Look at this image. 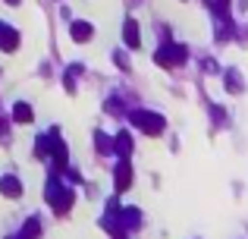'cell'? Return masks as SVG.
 Instances as JSON below:
<instances>
[{
	"label": "cell",
	"mask_w": 248,
	"mask_h": 239,
	"mask_svg": "<svg viewBox=\"0 0 248 239\" xmlns=\"http://www.w3.org/2000/svg\"><path fill=\"white\" fill-rule=\"evenodd\" d=\"M132 123L148 135H160L164 132V117L160 113H151V111H135L132 113Z\"/></svg>",
	"instance_id": "cell-1"
},
{
	"label": "cell",
	"mask_w": 248,
	"mask_h": 239,
	"mask_svg": "<svg viewBox=\"0 0 248 239\" xmlns=\"http://www.w3.org/2000/svg\"><path fill=\"white\" fill-rule=\"evenodd\" d=\"M47 202H50V208H54L57 214H66L69 205H73V192L69 189H54V186H50L47 189Z\"/></svg>",
	"instance_id": "cell-2"
},
{
	"label": "cell",
	"mask_w": 248,
	"mask_h": 239,
	"mask_svg": "<svg viewBox=\"0 0 248 239\" xmlns=\"http://www.w3.org/2000/svg\"><path fill=\"white\" fill-rule=\"evenodd\" d=\"M182 60H186V50L176 48V44H167V48L157 50V63L160 66H176V63H182Z\"/></svg>",
	"instance_id": "cell-3"
},
{
	"label": "cell",
	"mask_w": 248,
	"mask_h": 239,
	"mask_svg": "<svg viewBox=\"0 0 248 239\" xmlns=\"http://www.w3.org/2000/svg\"><path fill=\"white\" fill-rule=\"evenodd\" d=\"M113 183H116V192H126L129 186H132V164H129V160H120V164H116Z\"/></svg>",
	"instance_id": "cell-4"
},
{
	"label": "cell",
	"mask_w": 248,
	"mask_h": 239,
	"mask_svg": "<svg viewBox=\"0 0 248 239\" xmlns=\"http://www.w3.org/2000/svg\"><path fill=\"white\" fill-rule=\"evenodd\" d=\"M0 192H3L6 198H19L22 195V183H19L13 173H3V176H0Z\"/></svg>",
	"instance_id": "cell-5"
},
{
	"label": "cell",
	"mask_w": 248,
	"mask_h": 239,
	"mask_svg": "<svg viewBox=\"0 0 248 239\" xmlns=\"http://www.w3.org/2000/svg\"><path fill=\"white\" fill-rule=\"evenodd\" d=\"M123 38H126V44H129V48H139V44H141L139 22H135V19H126V25H123Z\"/></svg>",
	"instance_id": "cell-6"
},
{
	"label": "cell",
	"mask_w": 248,
	"mask_h": 239,
	"mask_svg": "<svg viewBox=\"0 0 248 239\" xmlns=\"http://www.w3.org/2000/svg\"><path fill=\"white\" fill-rule=\"evenodd\" d=\"M0 48L3 50H16L19 48V35L10 29V25H3V22H0Z\"/></svg>",
	"instance_id": "cell-7"
},
{
	"label": "cell",
	"mask_w": 248,
	"mask_h": 239,
	"mask_svg": "<svg viewBox=\"0 0 248 239\" xmlns=\"http://www.w3.org/2000/svg\"><path fill=\"white\" fill-rule=\"evenodd\" d=\"M113 151H120L123 160H129V154H132V139H129V132H120L113 139Z\"/></svg>",
	"instance_id": "cell-8"
},
{
	"label": "cell",
	"mask_w": 248,
	"mask_h": 239,
	"mask_svg": "<svg viewBox=\"0 0 248 239\" xmlns=\"http://www.w3.org/2000/svg\"><path fill=\"white\" fill-rule=\"evenodd\" d=\"M31 117H35V113H31V107L25 104V101H19V104L13 107V120L16 123H31Z\"/></svg>",
	"instance_id": "cell-9"
},
{
	"label": "cell",
	"mask_w": 248,
	"mask_h": 239,
	"mask_svg": "<svg viewBox=\"0 0 248 239\" xmlns=\"http://www.w3.org/2000/svg\"><path fill=\"white\" fill-rule=\"evenodd\" d=\"M69 35H73L76 41H88V38H91V25H88V22H73Z\"/></svg>",
	"instance_id": "cell-10"
},
{
	"label": "cell",
	"mask_w": 248,
	"mask_h": 239,
	"mask_svg": "<svg viewBox=\"0 0 248 239\" xmlns=\"http://www.w3.org/2000/svg\"><path fill=\"white\" fill-rule=\"evenodd\" d=\"M54 160H57V167H66V145L63 142H54Z\"/></svg>",
	"instance_id": "cell-11"
},
{
	"label": "cell",
	"mask_w": 248,
	"mask_h": 239,
	"mask_svg": "<svg viewBox=\"0 0 248 239\" xmlns=\"http://www.w3.org/2000/svg\"><path fill=\"white\" fill-rule=\"evenodd\" d=\"M94 139H97V151H104V154H107V151H113V142H110V139H104L101 132H97Z\"/></svg>",
	"instance_id": "cell-12"
},
{
	"label": "cell",
	"mask_w": 248,
	"mask_h": 239,
	"mask_svg": "<svg viewBox=\"0 0 248 239\" xmlns=\"http://www.w3.org/2000/svg\"><path fill=\"white\" fill-rule=\"evenodd\" d=\"M226 6H230V0H217V6H214V10H217V13H223Z\"/></svg>",
	"instance_id": "cell-13"
},
{
	"label": "cell",
	"mask_w": 248,
	"mask_h": 239,
	"mask_svg": "<svg viewBox=\"0 0 248 239\" xmlns=\"http://www.w3.org/2000/svg\"><path fill=\"white\" fill-rule=\"evenodd\" d=\"M6 3H10V6H16V3H19V0H6Z\"/></svg>",
	"instance_id": "cell-14"
},
{
	"label": "cell",
	"mask_w": 248,
	"mask_h": 239,
	"mask_svg": "<svg viewBox=\"0 0 248 239\" xmlns=\"http://www.w3.org/2000/svg\"><path fill=\"white\" fill-rule=\"evenodd\" d=\"M22 239H29V236H22Z\"/></svg>",
	"instance_id": "cell-15"
}]
</instances>
